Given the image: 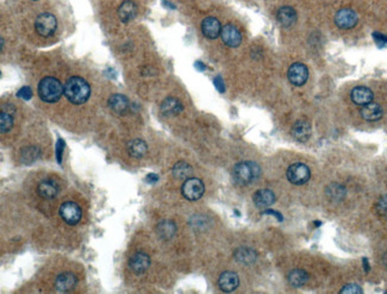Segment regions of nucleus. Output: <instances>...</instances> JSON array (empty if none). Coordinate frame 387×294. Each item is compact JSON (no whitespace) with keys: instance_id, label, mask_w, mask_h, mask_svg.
Returning a JSON list of instances; mask_svg holds the SVG:
<instances>
[{"instance_id":"1","label":"nucleus","mask_w":387,"mask_h":294,"mask_svg":"<svg viewBox=\"0 0 387 294\" xmlns=\"http://www.w3.org/2000/svg\"><path fill=\"white\" fill-rule=\"evenodd\" d=\"M91 96L89 85L80 76H72L64 83V97L74 105H82Z\"/></svg>"},{"instance_id":"2","label":"nucleus","mask_w":387,"mask_h":294,"mask_svg":"<svg viewBox=\"0 0 387 294\" xmlns=\"http://www.w3.org/2000/svg\"><path fill=\"white\" fill-rule=\"evenodd\" d=\"M38 96L45 103H56L64 93V86L54 76H47L38 83Z\"/></svg>"},{"instance_id":"3","label":"nucleus","mask_w":387,"mask_h":294,"mask_svg":"<svg viewBox=\"0 0 387 294\" xmlns=\"http://www.w3.org/2000/svg\"><path fill=\"white\" fill-rule=\"evenodd\" d=\"M233 175L236 184L241 185V186H245V185L254 183L255 180L259 179L260 175H261V168L256 162H240L234 167Z\"/></svg>"},{"instance_id":"4","label":"nucleus","mask_w":387,"mask_h":294,"mask_svg":"<svg viewBox=\"0 0 387 294\" xmlns=\"http://www.w3.org/2000/svg\"><path fill=\"white\" fill-rule=\"evenodd\" d=\"M57 21L52 13H41L35 20L36 32L42 37H49L56 31Z\"/></svg>"},{"instance_id":"5","label":"nucleus","mask_w":387,"mask_h":294,"mask_svg":"<svg viewBox=\"0 0 387 294\" xmlns=\"http://www.w3.org/2000/svg\"><path fill=\"white\" fill-rule=\"evenodd\" d=\"M204 184H202L200 179H197V177H189V179L185 180V183H184L181 187L183 195L190 201L199 200L202 197V194H204Z\"/></svg>"},{"instance_id":"6","label":"nucleus","mask_w":387,"mask_h":294,"mask_svg":"<svg viewBox=\"0 0 387 294\" xmlns=\"http://www.w3.org/2000/svg\"><path fill=\"white\" fill-rule=\"evenodd\" d=\"M286 175L291 184L300 186V185L306 184L310 180L311 172L305 163H293L288 167Z\"/></svg>"},{"instance_id":"7","label":"nucleus","mask_w":387,"mask_h":294,"mask_svg":"<svg viewBox=\"0 0 387 294\" xmlns=\"http://www.w3.org/2000/svg\"><path fill=\"white\" fill-rule=\"evenodd\" d=\"M60 216L68 225H77L81 219L82 212L80 206L74 201L63 202L60 206Z\"/></svg>"},{"instance_id":"8","label":"nucleus","mask_w":387,"mask_h":294,"mask_svg":"<svg viewBox=\"0 0 387 294\" xmlns=\"http://www.w3.org/2000/svg\"><path fill=\"white\" fill-rule=\"evenodd\" d=\"M359 21L356 12L352 9H341L336 13L335 16V23L339 29L343 30H349L353 29Z\"/></svg>"},{"instance_id":"9","label":"nucleus","mask_w":387,"mask_h":294,"mask_svg":"<svg viewBox=\"0 0 387 294\" xmlns=\"http://www.w3.org/2000/svg\"><path fill=\"white\" fill-rule=\"evenodd\" d=\"M287 76L292 85L303 86L307 81V79H309V70L303 63H293L290 67V70H288Z\"/></svg>"},{"instance_id":"10","label":"nucleus","mask_w":387,"mask_h":294,"mask_svg":"<svg viewBox=\"0 0 387 294\" xmlns=\"http://www.w3.org/2000/svg\"><path fill=\"white\" fill-rule=\"evenodd\" d=\"M220 37H222L224 44L230 47V48H237L242 42L240 30L233 24H226L225 27L222 28Z\"/></svg>"},{"instance_id":"11","label":"nucleus","mask_w":387,"mask_h":294,"mask_svg":"<svg viewBox=\"0 0 387 294\" xmlns=\"http://www.w3.org/2000/svg\"><path fill=\"white\" fill-rule=\"evenodd\" d=\"M150 266V257L144 253H136L129 260V267L135 274H143Z\"/></svg>"},{"instance_id":"12","label":"nucleus","mask_w":387,"mask_h":294,"mask_svg":"<svg viewBox=\"0 0 387 294\" xmlns=\"http://www.w3.org/2000/svg\"><path fill=\"white\" fill-rule=\"evenodd\" d=\"M201 31L202 35L209 39H216L222 32V27H220L219 20L215 17H208L202 20L201 23Z\"/></svg>"},{"instance_id":"13","label":"nucleus","mask_w":387,"mask_h":294,"mask_svg":"<svg viewBox=\"0 0 387 294\" xmlns=\"http://www.w3.org/2000/svg\"><path fill=\"white\" fill-rule=\"evenodd\" d=\"M60 186L55 180L53 179H44L38 184L37 186V193L39 197L44 199H53L59 194Z\"/></svg>"},{"instance_id":"14","label":"nucleus","mask_w":387,"mask_h":294,"mask_svg":"<svg viewBox=\"0 0 387 294\" xmlns=\"http://www.w3.org/2000/svg\"><path fill=\"white\" fill-rule=\"evenodd\" d=\"M350 98H352L354 104L360 105V106H365V105L372 103L374 94L368 87L357 86L355 88H353L352 93H350Z\"/></svg>"},{"instance_id":"15","label":"nucleus","mask_w":387,"mask_h":294,"mask_svg":"<svg viewBox=\"0 0 387 294\" xmlns=\"http://www.w3.org/2000/svg\"><path fill=\"white\" fill-rule=\"evenodd\" d=\"M291 133L293 139L298 141V142H306L311 136L310 123L307 121H304V119H299V121H297L294 124H293Z\"/></svg>"},{"instance_id":"16","label":"nucleus","mask_w":387,"mask_h":294,"mask_svg":"<svg viewBox=\"0 0 387 294\" xmlns=\"http://www.w3.org/2000/svg\"><path fill=\"white\" fill-rule=\"evenodd\" d=\"M238 285H240V279H238V275L236 273H234V272H224V273L220 274L218 279V286L223 292H233L238 287Z\"/></svg>"},{"instance_id":"17","label":"nucleus","mask_w":387,"mask_h":294,"mask_svg":"<svg viewBox=\"0 0 387 294\" xmlns=\"http://www.w3.org/2000/svg\"><path fill=\"white\" fill-rule=\"evenodd\" d=\"M111 110L117 115H125L130 110V101L123 94H113L108 99Z\"/></svg>"},{"instance_id":"18","label":"nucleus","mask_w":387,"mask_h":294,"mask_svg":"<svg viewBox=\"0 0 387 294\" xmlns=\"http://www.w3.org/2000/svg\"><path fill=\"white\" fill-rule=\"evenodd\" d=\"M77 277L73 273H63L60 274L55 280V288L57 292L64 293L71 291L77 285Z\"/></svg>"},{"instance_id":"19","label":"nucleus","mask_w":387,"mask_h":294,"mask_svg":"<svg viewBox=\"0 0 387 294\" xmlns=\"http://www.w3.org/2000/svg\"><path fill=\"white\" fill-rule=\"evenodd\" d=\"M361 117H362L365 121L367 122H375L379 121V119L382 118V115H384V111H382L381 106L379 104L375 103H370L367 105H365L361 108L360 111Z\"/></svg>"},{"instance_id":"20","label":"nucleus","mask_w":387,"mask_h":294,"mask_svg":"<svg viewBox=\"0 0 387 294\" xmlns=\"http://www.w3.org/2000/svg\"><path fill=\"white\" fill-rule=\"evenodd\" d=\"M137 14V6L132 0H124L118 7V17L123 23L131 21Z\"/></svg>"},{"instance_id":"21","label":"nucleus","mask_w":387,"mask_h":294,"mask_svg":"<svg viewBox=\"0 0 387 294\" xmlns=\"http://www.w3.org/2000/svg\"><path fill=\"white\" fill-rule=\"evenodd\" d=\"M254 204L260 209L269 208L276 202V194L270 190H259L254 194Z\"/></svg>"},{"instance_id":"22","label":"nucleus","mask_w":387,"mask_h":294,"mask_svg":"<svg viewBox=\"0 0 387 294\" xmlns=\"http://www.w3.org/2000/svg\"><path fill=\"white\" fill-rule=\"evenodd\" d=\"M181 101L176 98H166L160 105V110L165 116H176L183 111Z\"/></svg>"},{"instance_id":"23","label":"nucleus","mask_w":387,"mask_h":294,"mask_svg":"<svg viewBox=\"0 0 387 294\" xmlns=\"http://www.w3.org/2000/svg\"><path fill=\"white\" fill-rule=\"evenodd\" d=\"M277 18L283 27L290 28L297 21V13L291 6H284L278 10Z\"/></svg>"},{"instance_id":"24","label":"nucleus","mask_w":387,"mask_h":294,"mask_svg":"<svg viewBox=\"0 0 387 294\" xmlns=\"http://www.w3.org/2000/svg\"><path fill=\"white\" fill-rule=\"evenodd\" d=\"M156 232L162 239L168 241V239H172L174 237V235L176 234V225L174 224V221L172 220H161L156 227Z\"/></svg>"},{"instance_id":"25","label":"nucleus","mask_w":387,"mask_h":294,"mask_svg":"<svg viewBox=\"0 0 387 294\" xmlns=\"http://www.w3.org/2000/svg\"><path fill=\"white\" fill-rule=\"evenodd\" d=\"M234 256L238 262L243 264H252L258 259V254H256L255 250H253L252 248H247V246H241V248H238L236 252H235Z\"/></svg>"},{"instance_id":"26","label":"nucleus","mask_w":387,"mask_h":294,"mask_svg":"<svg viewBox=\"0 0 387 294\" xmlns=\"http://www.w3.org/2000/svg\"><path fill=\"white\" fill-rule=\"evenodd\" d=\"M172 173L175 179L187 180L193 174V168L187 162L180 161L178 163H175L174 167H173Z\"/></svg>"},{"instance_id":"27","label":"nucleus","mask_w":387,"mask_h":294,"mask_svg":"<svg viewBox=\"0 0 387 294\" xmlns=\"http://www.w3.org/2000/svg\"><path fill=\"white\" fill-rule=\"evenodd\" d=\"M147 143L142 140H133L128 144V152L135 159H141L147 154Z\"/></svg>"},{"instance_id":"28","label":"nucleus","mask_w":387,"mask_h":294,"mask_svg":"<svg viewBox=\"0 0 387 294\" xmlns=\"http://www.w3.org/2000/svg\"><path fill=\"white\" fill-rule=\"evenodd\" d=\"M309 281V274L303 269H294L288 274V282L293 287H303Z\"/></svg>"},{"instance_id":"29","label":"nucleus","mask_w":387,"mask_h":294,"mask_svg":"<svg viewBox=\"0 0 387 294\" xmlns=\"http://www.w3.org/2000/svg\"><path fill=\"white\" fill-rule=\"evenodd\" d=\"M38 156H39L38 148L27 147L25 149H23V150H21V152H20V161L29 165V163L35 162L36 160L38 159Z\"/></svg>"},{"instance_id":"30","label":"nucleus","mask_w":387,"mask_h":294,"mask_svg":"<svg viewBox=\"0 0 387 294\" xmlns=\"http://www.w3.org/2000/svg\"><path fill=\"white\" fill-rule=\"evenodd\" d=\"M13 126V119L11 117V115L9 112L2 111L0 114V130H2V133H6L9 132Z\"/></svg>"},{"instance_id":"31","label":"nucleus","mask_w":387,"mask_h":294,"mask_svg":"<svg viewBox=\"0 0 387 294\" xmlns=\"http://www.w3.org/2000/svg\"><path fill=\"white\" fill-rule=\"evenodd\" d=\"M327 194L330 197V199H334V200H341V199H343V197H345L346 190H345V187L339 186V185L337 184H332L327 190Z\"/></svg>"},{"instance_id":"32","label":"nucleus","mask_w":387,"mask_h":294,"mask_svg":"<svg viewBox=\"0 0 387 294\" xmlns=\"http://www.w3.org/2000/svg\"><path fill=\"white\" fill-rule=\"evenodd\" d=\"M375 209H377L379 215L387 218V195H384V197L379 199L377 205H375Z\"/></svg>"},{"instance_id":"33","label":"nucleus","mask_w":387,"mask_h":294,"mask_svg":"<svg viewBox=\"0 0 387 294\" xmlns=\"http://www.w3.org/2000/svg\"><path fill=\"white\" fill-rule=\"evenodd\" d=\"M339 293H342V294H361V293H363V291L359 285L348 284V285H346L345 287L341 289V291H339Z\"/></svg>"},{"instance_id":"34","label":"nucleus","mask_w":387,"mask_h":294,"mask_svg":"<svg viewBox=\"0 0 387 294\" xmlns=\"http://www.w3.org/2000/svg\"><path fill=\"white\" fill-rule=\"evenodd\" d=\"M17 97L20 98V99L24 100H29L32 98V91L29 86H24L17 92Z\"/></svg>"},{"instance_id":"35","label":"nucleus","mask_w":387,"mask_h":294,"mask_svg":"<svg viewBox=\"0 0 387 294\" xmlns=\"http://www.w3.org/2000/svg\"><path fill=\"white\" fill-rule=\"evenodd\" d=\"M373 39L374 42L377 43V44L380 47V48H382V47H385L387 44V36L384 35V34H380V32H373Z\"/></svg>"},{"instance_id":"36","label":"nucleus","mask_w":387,"mask_h":294,"mask_svg":"<svg viewBox=\"0 0 387 294\" xmlns=\"http://www.w3.org/2000/svg\"><path fill=\"white\" fill-rule=\"evenodd\" d=\"M63 150H64V141L60 139L56 143V159L59 163H61V161H62Z\"/></svg>"},{"instance_id":"37","label":"nucleus","mask_w":387,"mask_h":294,"mask_svg":"<svg viewBox=\"0 0 387 294\" xmlns=\"http://www.w3.org/2000/svg\"><path fill=\"white\" fill-rule=\"evenodd\" d=\"M215 86H216V88L218 89V92L220 93L225 92V85H224L223 79L220 78V76H217V78L215 79Z\"/></svg>"},{"instance_id":"38","label":"nucleus","mask_w":387,"mask_h":294,"mask_svg":"<svg viewBox=\"0 0 387 294\" xmlns=\"http://www.w3.org/2000/svg\"><path fill=\"white\" fill-rule=\"evenodd\" d=\"M263 215H270V216L277 217L279 221H283V219H284V217H283V215H281V213L277 212V211H273V210H266V211L263 212Z\"/></svg>"},{"instance_id":"39","label":"nucleus","mask_w":387,"mask_h":294,"mask_svg":"<svg viewBox=\"0 0 387 294\" xmlns=\"http://www.w3.org/2000/svg\"><path fill=\"white\" fill-rule=\"evenodd\" d=\"M146 180H147V183H149V184H155L158 181V175H156V174H154V173H150L149 175H147Z\"/></svg>"},{"instance_id":"40","label":"nucleus","mask_w":387,"mask_h":294,"mask_svg":"<svg viewBox=\"0 0 387 294\" xmlns=\"http://www.w3.org/2000/svg\"><path fill=\"white\" fill-rule=\"evenodd\" d=\"M362 263H363V269H365V272H366V273H368V272H370V263H368V260L366 259V257H363Z\"/></svg>"},{"instance_id":"41","label":"nucleus","mask_w":387,"mask_h":294,"mask_svg":"<svg viewBox=\"0 0 387 294\" xmlns=\"http://www.w3.org/2000/svg\"><path fill=\"white\" fill-rule=\"evenodd\" d=\"M195 68H197V70H199V71H205L206 70L205 64H202L201 62H195Z\"/></svg>"},{"instance_id":"42","label":"nucleus","mask_w":387,"mask_h":294,"mask_svg":"<svg viewBox=\"0 0 387 294\" xmlns=\"http://www.w3.org/2000/svg\"><path fill=\"white\" fill-rule=\"evenodd\" d=\"M164 5H165V6H167V7H171V9H173V10L175 9V5H174V4L169 3V2H167V0H165V2H164Z\"/></svg>"},{"instance_id":"43","label":"nucleus","mask_w":387,"mask_h":294,"mask_svg":"<svg viewBox=\"0 0 387 294\" xmlns=\"http://www.w3.org/2000/svg\"><path fill=\"white\" fill-rule=\"evenodd\" d=\"M4 48V38H2V49Z\"/></svg>"},{"instance_id":"44","label":"nucleus","mask_w":387,"mask_h":294,"mask_svg":"<svg viewBox=\"0 0 387 294\" xmlns=\"http://www.w3.org/2000/svg\"><path fill=\"white\" fill-rule=\"evenodd\" d=\"M34 2H37V0H34Z\"/></svg>"},{"instance_id":"45","label":"nucleus","mask_w":387,"mask_h":294,"mask_svg":"<svg viewBox=\"0 0 387 294\" xmlns=\"http://www.w3.org/2000/svg\"><path fill=\"white\" fill-rule=\"evenodd\" d=\"M386 293H387V291H386Z\"/></svg>"}]
</instances>
